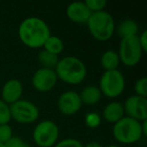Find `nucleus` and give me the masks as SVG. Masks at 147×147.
<instances>
[{
  "instance_id": "dca6fc26",
  "label": "nucleus",
  "mask_w": 147,
  "mask_h": 147,
  "mask_svg": "<svg viewBox=\"0 0 147 147\" xmlns=\"http://www.w3.org/2000/svg\"><path fill=\"white\" fill-rule=\"evenodd\" d=\"M117 33L121 38L136 36L138 33V24L135 20L131 18H126L122 20L117 26Z\"/></svg>"
},
{
  "instance_id": "9b49d317",
  "label": "nucleus",
  "mask_w": 147,
  "mask_h": 147,
  "mask_svg": "<svg viewBox=\"0 0 147 147\" xmlns=\"http://www.w3.org/2000/svg\"><path fill=\"white\" fill-rule=\"evenodd\" d=\"M82 105V101L79 94L74 91H67L63 93L57 100L59 111L65 116H71L78 113Z\"/></svg>"
},
{
  "instance_id": "7c9ffc66",
  "label": "nucleus",
  "mask_w": 147,
  "mask_h": 147,
  "mask_svg": "<svg viewBox=\"0 0 147 147\" xmlns=\"http://www.w3.org/2000/svg\"><path fill=\"white\" fill-rule=\"evenodd\" d=\"M0 147H5V145L2 144V143H0Z\"/></svg>"
},
{
  "instance_id": "c756f323",
  "label": "nucleus",
  "mask_w": 147,
  "mask_h": 147,
  "mask_svg": "<svg viewBox=\"0 0 147 147\" xmlns=\"http://www.w3.org/2000/svg\"><path fill=\"white\" fill-rule=\"evenodd\" d=\"M107 147H118V146H117V145H109V146H107Z\"/></svg>"
},
{
  "instance_id": "20e7f679",
  "label": "nucleus",
  "mask_w": 147,
  "mask_h": 147,
  "mask_svg": "<svg viewBox=\"0 0 147 147\" xmlns=\"http://www.w3.org/2000/svg\"><path fill=\"white\" fill-rule=\"evenodd\" d=\"M112 133L115 140L122 144L136 143L143 137L141 122L126 116L115 123Z\"/></svg>"
},
{
  "instance_id": "aec40b11",
  "label": "nucleus",
  "mask_w": 147,
  "mask_h": 147,
  "mask_svg": "<svg viewBox=\"0 0 147 147\" xmlns=\"http://www.w3.org/2000/svg\"><path fill=\"white\" fill-rule=\"evenodd\" d=\"M11 120L10 107L0 99V125L9 124Z\"/></svg>"
},
{
  "instance_id": "0eeeda50",
  "label": "nucleus",
  "mask_w": 147,
  "mask_h": 147,
  "mask_svg": "<svg viewBox=\"0 0 147 147\" xmlns=\"http://www.w3.org/2000/svg\"><path fill=\"white\" fill-rule=\"evenodd\" d=\"M59 135V127L53 121L43 120L35 126L32 138L38 147H53L57 143Z\"/></svg>"
},
{
  "instance_id": "ddd939ff",
  "label": "nucleus",
  "mask_w": 147,
  "mask_h": 147,
  "mask_svg": "<svg viewBox=\"0 0 147 147\" xmlns=\"http://www.w3.org/2000/svg\"><path fill=\"white\" fill-rule=\"evenodd\" d=\"M65 12H67V18L76 23H87L92 14L85 2H81V1L69 3Z\"/></svg>"
},
{
  "instance_id": "423d86ee",
  "label": "nucleus",
  "mask_w": 147,
  "mask_h": 147,
  "mask_svg": "<svg viewBox=\"0 0 147 147\" xmlns=\"http://www.w3.org/2000/svg\"><path fill=\"white\" fill-rule=\"evenodd\" d=\"M142 49L139 45L138 35L121 38L118 55L120 63L126 67H135L142 57Z\"/></svg>"
},
{
  "instance_id": "9d476101",
  "label": "nucleus",
  "mask_w": 147,
  "mask_h": 147,
  "mask_svg": "<svg viewBox=\"0 0 147 147\" xmlns=\"http://www.w3.org/2000/svg\"><path fill=\"white\" fill-rule=\"evenodd\" d=\"M57 77L55 75V69H45V67L37 69L31 78V84L33 88L41 93L51 91L57 85Z\"/></svg>"
},
{
  "instance_id": "7ed1b4c3",
  "label": "nucleus",
  "mask_w": 147,
  "mask_h": 147,
  "mask_svg": "<svg viewBox=\"0 0 147 147\" xmlns=\"http://www.w3.org/2000/svg\"><path fill=\"white\" fill-rule=\"evenodd\" d=\"M86 24L92 36L99 41L109 40L114 34V18L105 10L92 13Z\"/></svg>"
},
{
  "instance_id": "f03ea898",
  "label": "nucleus",
  "mask_w": 147,
  "mask_h": 147,
  "mask_svg": "<svg viewBox=\"0 0 147 147\" xmlns=\"http://www.w3.org/2000/svg\"><path fill=\"white\" fill-rule=\"evenodd\" d=\"M57 80L69 85H78L85 80L87 67L79 57L69 55L61 59L55 67Z\"/></svg>"
},
{
  "instance_id": "c85d7f7f",
  "label": "nucleus",
  "mask_w": 147,
  "mask_h": 147,
  "mask_svg": "<svg viewBox=\"0 0 147 147\" xmlns=\"http://www.w3.org/2000/svg\"><path fill=\"white\" fill-rule=\"evenodd\" d=\"M141 130H142L143 136H146L147 135V120L141 122Z\"/></svg>"
},
{
  "instance_id": "39448f33",
  "label": "nucleus",
  "mask_w": 147,
  "mask_h": 147,
  "mask_svg": "<svg viewBox=\"0 0 147 147\" xmlns=\"http://www.w3.org/2000/svg\"><path fill=\"white\" fill-rule=\"evenodd\" d=\"M99 89L104 96L110 99L119 97L125 89V78L119 69L105 71L100 79Z\"/></svg>"
},
{
  "instance_id": "a878e982",
  "label": "nucleus",
  "mask_w": 147,
  "mask_h": 147,
  "mask_svg": "<svg viewBox=\"0 0 147 147\" xmlns=\"http://www.w3.org/2000/svg\"><path fill=\"white\" fill-rule=\"evenodd\" d=\"M4 145L5 147H30L26 141L17 136H12Z\"/></svg>"
},
{
  "instance_id": "4468645a",
  "label": "nucleus",
  "mask_w": 147,
  "mask_h": 147,
  "mask_svg": "<svg viewBox=\"0 0 147 147\" xmlns=\"http://www.w3.org/2000/svg\"><path fill=\"white\" fill-rule=\"evenodd\" d=\"M103 118L109 123H117L119 120L125 117L124 107L120 102H111L106 105L103 110Z\"/></svg>"
},
{
  "instance_id": "6e6552de",
  "label": "nucleus",
  "mask_w": 147,
  "mask_h": 147,
  "mask_svg": "<svg viewBox=\"0 0 147 147\" xmlns=\"http://www.w3.org/2000/svg\"><path fill=\"white\" fill-rule=\"evenodd\" d=\"M11 119L20 124H31L38 119L39 111L36 105L27 100H18L10 105Z\"/></svg>"
},
{
  "instance_id": "2eb2a0df",
  "label": "nucleus",
  "mask_w": 147,
  "mask_h": 147,
  "mask_svg": "<svg viewBox=\"0 0 147 147\" xmlns=\"http://www.w3.org/2000/svg\"><path fill=\"white\" fill-rule=\"evenodd\" d=\"M82 104L88 105V106H94L100 102L102 98V93L98 86H87L81 91L79 94Z\"/></svg>"
},
{
  "instance_id": "b1692460",
  "label": "nucleus",
  "mask_w": 147,
  "mask_h": 147,
  "mask_svg": "<svg viewBox=\"0 0 147 147\" xmlns=\"http://www.w3.org/2000/svg\"><path fill=\"white\" fill-rule=\"evenodd\" d=\"M13 136L12 128L9 124L0 125V143L5 144Z\"/></svg>"
},
{
  "instance_id": "f257e3e1",
  "label": "nucleus",
  "mask_w": 147,
  "mask_h": 147,
  "mask_svg": "<svg viewBox=\"0 0 147 147\" xmlns=\"http://www.w3.org/2000/svg\"><path fill=\"white\" fill-rule=\"evenodd\" d=\"M51 29L45 20L36 16L23 19L18 27V36L21 42L31 49L42 47L49 36Z\"/></svg>"
},
{
  "instance_id": "5701e85b",
  "label": "nucleus",
  "mask_w": 147,
  "mask_h": 147,
  "mask_svg": "<svg viewBox=\"0 0 147 147\" xmlns=\"http://www.w3.org/2000/svg\"><path fill=\"white\" fill-rule=\"evenodd\" d=\"M85 123L91 129H95L101 124V117L96 112H89L85 115Z\"/></svg>"
},
{
  "instance_id": "f3484780",
  "label": "nucleus",
  "mask_w": 147,
  "mask_h": 147,
  "mask_svg": "<svg viewBox=\"0 0 147 147\" xmlns=\"http://www.w3.org/2000/svg\"><path fill=\"white\" fill-rule=\"evenodd\" d=\"M100 63L102 67L105 69V71L118 69L119 63H120L118 53H116L115 51H112V49L104 51L103 55H101Z\"/></svg>"
},
{
  "instance_id": "6ab92c4d",
  "label": "nucleus",
  "mask_w": 147,
  "mask_h": 147,
  "mask_svg": "<svg viewBox=\"0 0 147 147\" xmlns=\"http://www.w3.org/2000/svg\"><path fill=\"white\" fill-rule=\"evenodd\" d=\"M59 61V55L51 53L45 49L40 51L38 53V61L41 65V67H45V69H55Z\"/></svg>"
},
{
  "instance_id": "1a4fd4ad",
  "label": "nucleus",
  "mask_w": 147,
  "mask_h": 147,
  "mask_svg": "<svg viewBox=\"0 0 147 147\" xmlns=\"http://www.w3.org/2000/svg\"><path fill=\"white\" fill-rule=\"evenodd\" d=\"M125 116L138 122L147 120V99L139 96H131L123 104Z\"/></svg>"
},
{
  "instance_id": "a211bd4d",
  "label": "nucleus",
  "mask_w": 147,
  "mask_h": 147,
  "mask_svg": "<svg viewBox=\"0 0 147 147\" xmlns=\"http://www.w3.org/2000/svg\"><path fill=\"white\" fill-rule=\"evenodd\" d=\"M43 49L53 55H59L61 53H63V42L59 36H55V35H49V38L45 40V42L42 45Z\"/></svg>"
},
{
  "instance_id": "412c9836",
  "label": "nucleus",
  "mask_w": 147,
  "mask_h": 147,
  "mask_svg": "<svg viewBox=\"0 0 147 147\" xmlns=\"http://www.w3.org/2000/svg\"><path fill=\"white\" fill-rule=\"evenodd\" d=\"M134 91L136 93V96L146 98L147 97V78L143 77L135 82Z\"/></svg>"
},
{
  "instance_id": "4be33fe9",
  "label": "nucleus",
  "mask_w": 147,
  "mask_h": 147,
  "mask_svg": "<svg viewBox=\"0 0 147 147\" xmlns=\"http://www.w3.org/2000/svg\"><path fill=\"white\" fill-rule=\"evenodd\" d=\"M85 4L89 8V10L92 13L103 11L107 5L106 0H87L85 1Z\"/></svg>"
},
{
  "instance_id": "393cba45",
  "label": "nucleus",
  "mask_w": 147,
  "mask_h": 147,
  "mask_svg": "<svg viewBox=\"0 0 147 147\" xmlns=\"http://www.w3.org/2000/svg\"><path fill=\"white\" fill-rule=\"evenodd\" d=\"M53 147H84V145L75 138H67L59 141Z\"/></svg>"
},
{
  "instance_id": "cd10ccee",
  "label": "nucleus",
  "mask_w": 147,
  "mask_h": 147,
  "mask_svg": "<svg viewBox=\"0 0 147 147\" xmlns=\"http://www.w3.org/2000/svg\"><path fill=\"white\" fill-rule=\"evenodd\" d=\"M84 147H103V145L101 143L97 142V141H91V142H88Z\"/></svg>"
},
{
  "instance_id": "f8f14e48",
  "label": "nucleus",
  "mask_w": 147,
  "mask_h": 147,
  "mask_svg": "<svg viewBox=\"0 0 147 147\" xmlns=\"http://www.w3.org/2000/svg\"><path fill=\"white\" fill-rule=\"evenodd\" d=\"M22 92L23 87L20 81L16 79H11L3 85L1 90V97H2L1 100L10 106L13 103L20 100Z\"/></svg>"
},
{
  "instance_id": "bb28decb",
  "label": "nucleus",
  "mask_w": 147,
  "mask_h": 147,
  "mask_svg": "<svg viewBox=\"0 0 147 147\" xmlns=\"http://www.w3.org/2000/svg\"><path fill=\"white\" fill-rule=\"evenodd\" d=\"M139 45H140L142 51H147V30H143L140 35H138Z\"/></svg>"
}]
</instances>
